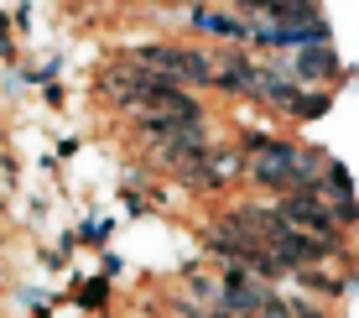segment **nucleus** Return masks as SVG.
I'll use <instances>...</instances> for the list:
<instances>
[{
	"label": "nucleus",
	"mask_w": 359,
	"mask_h": 318,
	"mask_svg": "<svg viewBox=\"0 0 359 318\" xmlns=\"http://www.w3.org/2000/svg\"><path fill=\"white\" fill-rule=\"evenodd\" d=\"M323 157L313 152H297L292 141H271V136H250L245 141V173H250L261 188L292 193V188H313L323 178Z\"/></svg>",
	"instance_id": "nucleus-1"
},
{
	"label": "nucleus",
	"mask_w": 359,
	"mask_h": 318,
	"mask_svg": "<svg viewBox=\"0 0 359 318\" xmlns=\"http://www.w3.org/2000/svg\"><path fill=\"white\" fill-rule=\"evenodd\" d=\"M130 63L146 68V73H156V79H167V84H182V89H208V84H214V58L193 53V47H162V42H151V47H135Z\"/></svg>",
	"instance_id": "nucleus-2"
},
{
	"label": "nucleus",
	"mask_w": 359,
	"mask_h": 318,
	"mask_svg": "<svg viewBox=\"0 0 359 318\" xmlns=\"http://www.w3.org/2000/svg\"><path fill=\"white\" fill-rule=\"evenodd\" d=\"M292 79L297 84H328V79H339V58H333V47L328 42L297 47V53H292Z\"/></svg>",
	"instance_id": "nucleus-3"
},
{
	"label": "nucleus",
	"mask_w": 359,
	"mask_h": 318,
	"mask_svg": "<svg viewBox=\"0 0 359 318\" xmlns=\"http://www.w3.org/2000/svg\"><path fill=\"white\" fill-rule=\"evenodd\" d=\"M193 27L203 37H229V42H250V21L245 16H229V11H214V6H198L193 11Z\"/></svg>",
	"instance_id": "nucleus-4"
},
{
	"label": "nucleus",
	"mask_w": 359,
	"mask_h": 318,
	"mask_svg": "<svg viewBox=\"0 0 359 318\" xmlns=\"http://www.w3.org/2000/svg\"><path fill=\"white\" fill-rule=\"evenodd\" d=\"M234 6L245 11V21H250V16L287 21V16H307V11H318V0H234Z\"/></svg>",
	"instance_id": "nucleus-5"
},
{
	"label": "nucleus",
	"mask_w": 359,
	"mask_h": 318,
	"mask_svg": "<svg viewBox=\"0 0 359 318\" xmlns=\"http://www.w3.org/2000/svg\"><path fill=\"white\" fill-rule=\"evenodd\" d=\"M287 313H292V318H328L323 308H318V303H307V298H292V303H287Z\"/></svg>",
	"instance_id": "nucleus-6"
}]
</instances>
